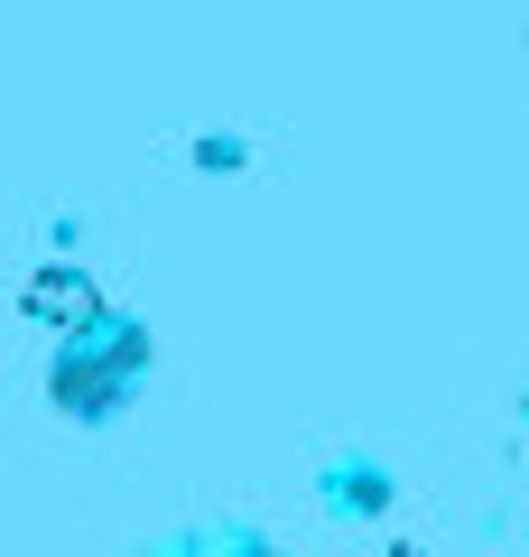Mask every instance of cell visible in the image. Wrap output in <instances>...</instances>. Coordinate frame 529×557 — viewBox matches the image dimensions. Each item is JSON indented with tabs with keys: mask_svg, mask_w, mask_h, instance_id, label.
<instances>
[{
	"mask_svg": "<svg viewBox=\"0 0 529 557\" xmlns=\"http://www.w3.org/2000/svg\"><path fill=\"white\" fill-rule=\"evenodd\" d=\"M139 362H149L139 325H102V317H84L75 344L57 354V399H65V418H112L121 391L139 381Z\"/></svg>",
	"mask_w": 529,
	"mask_h": 557,
	"instance_id": "1",
	"label": "cell"
}]
</instances>
